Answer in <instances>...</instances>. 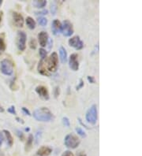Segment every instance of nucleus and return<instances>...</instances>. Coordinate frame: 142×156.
Masks as SVG:
<instances>
[{
	"instance_id": "f257e3e1",
	"label": "nucleus",
	"mask_w": 142,
	"mask_h": 156,
	"mask_svg": "<svg viewBox=\"0 0 142 156\" xmlns=\"http://www.w3.org/2000/svg\"><path fill=\"white\" fill-rule=\"evenodd\" d=\"M33 117L38 121L48 122L54 119V115L48 107H40L34 111Z\"/></svg>"
},
{
	"instance_id": "f03ea898",
	"label": "nucleus",
	"mask_w": 142,
	"mask_h": 156,
	"mask_svg": "<svg viewBox=\"0 0 142 156\" xmlns=\"http://www.w3.org/2000/svg\"><path fill=\"white\" fill-rule=\"evenodd\" d=\"M14 65L12 61L8 58H4L0 63V70L2 73L6 76H11L14 73Z\"/></svg>"
},
{
	"instance_id": "7ed1b4c3",
	"label": "nucleus",
	"mask_w": 142,
	"mask_h": 156,
	"mask_svg": "<svg viewBox=\"0 0 142 156\" xmlns=\"http://www.w3.org/2000/svg\"><path fill=\"white\" fill-rule=\"evenodd\" d=\"M81 143L80 139L74 134L70 133L68 135L66 136L65 140H64V144L67 146L68 148H71V149H75L78 147L79 144Z\"/></svg>"
},
{
	"instance_id": "20e7f679",
	"label": "nucleus",
	"mask_w": 142,
	"mask_h": 156,
	"mask_svg": "<svg viewBox=\"0 0 142 156\" xmlns=\"http://www.w3.org/2000/svg\"><path fill=\"white\" fill-rule=\"evenodd\" d=\"M85 117H86V121L88 123L92 124V125H95L96 123L97 119H98V112H97V106L96 104H93L90 108L88 109L86 113Z\"/></svg>"
},
{
	"instance_id": "39448f33",
	"label": "nucleus",
	"mask_w": 142,
	"mask_h": 156,
	"mask_svg": "<svg viewBox=\"0 0 142 156\" xmlns=\"http://www.w3.org/2000/svg\"><path fill=\"white\" fill-rule=\"evenodd\" d=\"M58 65V57L56 52H53L48 59V71L55 72L57 70Z\"/></svg>"
},
{
	"instance_id": "423d86ee",
	"label": "nucleus",
	"mask_w": 142,
	"mask_h": 156,
	"mask_svg": "<svg viewBox=\"0 0 142 156\" xmlns=\"http://www.w3.org/2000/svg\"><path fill=\"white\" fill-rule=\"evenodd\" d=\"M26 39H27L26 33L23 31H18L16 43H17V47L19 51H24V49L26 47Z\"/></svg>"
},
{
	"instance_id": "0eeeda50",
	"label": "nucleus",
	"mask_w": 142,
	"mask_h": 156,
	"mask_svg": "<svg viewBox=\"0 0 142 156\" xmlns=\"http://www.w3.org/2000/svg\"><path fill=\"white\" fill-rule=\"evenodd\" d=\"M61 33H63L64 36H71L73 33V28L72 23L68 20H65L62 24V28H61Z\"/></svg>"
},
{
	"instance_id": "6e6552de",
	"label": "nucleus",
	"mask_w": 142,
	"mask_h": 156,
	"mask_svg": "<svg viewBox=\"0 0 142 156\" xmlns=\"http://www.w3.org/2000/svg\"><path fill=\"white\" fill-rule=\"evenodd\" d=\"M69 45L72 47H74L76 50H81L84 47V43L81 40L80 36H75L69 39Z\"/></svg>"
},
{
	"instance_id": "1a4fd4ad",
	"label": "nucleus",
	"mask_w": 142,
	"mask_h": 156,
	"mask_svg": "<svg viewBox=\"0 0 142 156\" xmlns=\"http://www.w3.org/2000/svg\"><path fill=\"white\" fill-rule=\"evenodd\" d=\"M69 66L70 68L73 71H77L79 69L78 54L73 53L70 56L69 58Z\"/></svg>"
},
{
	"instance_id": "9d476101",
	"label": "nucleus",
	"mask_w": 142,
	"mask_h": 156,
	"mask_svg": "<svg viewBox=\"0 0 142 156\" xmlns=\"http://www.w3.org/2000/svg\"><path fill=\"white\" fill-rule=\"evenodd\" d=\"M12 20L14 24H15L17 27H23L24 25V18L23 16L21 15V14L18 12H13L12 13Z\"/></svg>"
},
{
	"instance_id": "9b49d317",
	"label": "nucleus",
	"mask_w": 142,
	"mask_h": 156,
	"mask_svg": "<svg viewBox=\"0 0 142 156\" xmlns=\"http://www.w3.org/2000/svg\"><path fill=\"white\" fill-rule=\"evenodd\" d=\"M36 93L38 94L41 98H43V99H46V100H48L49 99V92L48 88L43 85H39V86H37L36 87Z\"/></svg>"
},
{
	"instance_id": "f8f14e48",
	"label": "nucleus",
	"mask_w": 142,
	"mask_h": 156,
	"mask_svg": "<svg viewBox=\"0 0 142 156\" xmlns=\"http://www.w3.org/2000/svg\"><path fill=\"white\" fill-rule=\"evenodd\" d=\"M38 41H39V45L41 46L42 47H44L48 44V34L47 32H40V33L38 34Z\"/></svg>"
},
{
	"instance_id": "ddd939ff",
	"label": "nucleus",
	"mask_w": 142,
	"mask_h": 156,
	"mask_svg": "<svg viewBox=\"0 0 142 156\" xmlns=\"http://www.w3.org/2000/svg\"><path fill=\"white\" fill-rule=\"evenodd\" d=\"M61 28H62V23L58 19H55L52 21V30L54 35H57L58 33H61Z\"/></svg>"
},
{
	"instance_id": "4468645a",
	"label": "nucleus",
	"mask_w": 142,
	"mask_h": 156,
	"mask_svg": "<svg viewBox=\"0 0 142 156\" xmlns=\"http://www.w3.org/2000/svg\"><path fill=\"white\" fill-rule=\"evenodd\" d=\"M52 152V149L51 147L47 146H42L37 151V155L39 156H48Z\"/></svg>"
},
{
	"instance_id": "2eb2a0df",
	"label": "nucleus",
	"mask_w": 142,
	"mask_h": 156,
	"mask_svg": "<svg viewBox=\"0 0 142 156\" xmlns=\"http://www.w3.org/2000/svg\"><path fill=\"white\" fill-rule=\"evenodd\" d=\"M38 72L42 74V75L48 76L49 73L48 71V69H46V66L44 65V62H43V60H40L39 62V65H38Z\"/></svg>"
},
{
	"instance_id": "dca6fc26",
	"label": "nucleus",
	"mask_w": 142,
	"mask_h": 156,
	"mask_svg": "<svg viewBox=\"0 0 142 156\" xmlns=\"http://www.w3.org/2000/svg\"><path fill=\"white\" fill-rule=\"evenodd\" d=\"M59 56H60V59L61 62L63 63L67 62V50H66V48L64 47H60L59 48Z\"/></svg>"
},
{
	"instance_id": "f3484780",
	"label": "nucleus",
	"mask_w": 142,
	"mask_h": 156,
	"mask_svg": "<svg viewBox=\"0 0 142 156\" xmlns=\"http://www.w3.org/2000/svg\"><path fill=\"white\" fill-rule=\"evenodd\" d=\"M3 132L4 133V135L6 136V142H7V144H8V146L10 147H11L14 144V138H13L12 135H11V133L10 131L8 130H6V129H4L3 131Z\"/></svg>"
},
{
	"instance_id": "a211bd4d",
	"label": "nucleus",
	"mask_w": 142,
	"mask_h": 156,
	"mask_svg": "<svg viewBox=\"0 0 142 156\" xmlns=\"http://www.w3.org/2000/svg\"><path fill=\"white\" fill-rule=\"evenodd\" d=\"M25 23L27 24V26L30 29H34L36 28V21H34V19L31 17H27L25 19Z\"/></svg>"
},
{
	"instance_id": "6ab92c4d",
	"label": "nucleus",
	"mask_w": 142,
	"mask_h": 156,
	"mask_svg": "<svg viewBox=\"0 0 142 156\" xmlns=\"http://www.w3.org/2000/svg\"><path fill=\"white\" fill-rule=\"evenodd\" d=\"M33 136L32 135V134H29V137H28L26 144H25V148H24L25 151H29L30 150L31 147L33 146Z\"/></svg>"
},
{
	"instance_id": "aec40b11",
	"label": "nucleus",
	"mask_w": 142,
	"mask_h": 156,
	"mask_svg": "<svg viewBox=\"0 0 142 156\" xmlns=\"http://www.w3.org/2000/svg\"><path fill=\"white\" fill-rule=\"evenodd\" d=\"M33 5L36 8H43L47 5V1H45V0H35L33 2Z\"/></svg>"
},
{
	"instance_id": "412c9836",
	"label": "nucleus",
	"mask_w": 142,
	"mask_h": 156,
	"mask_svg": "<svg viewBox=\"0 0 142 156\" xmlns=\"http://www.w3.org/2000/svg\"><path fill=\"white\" fill-rule=\"evenodd\" d=\"M38 23L43 27H45L48 24V20L43 17H39V18H38Z\"/></svg>"
},
{
	"instance_id": "4be33fe9",
	"label": "nucleus",
	"mask_w": 142,
	"mask_h": 156,
	"mask_svg": "<svg viewBox=\"0 0 142 156\" xmlns=\"http://www.w3.org/2000/svg\"><path fill=\"white\" fill-rule=\"evenodd\" d=\"M39 54L41 58V60L44 61V59L47 58V51L43 48H40L39 50Z\"/></svg>"
},
{
	"instance_id": "5701e85b",
	"label": "nucleus",
	"mask_w": 142,
	"mask_h": 156,
	"mask_svg": "<svg viewBox=\"0 0 142 156\" xmlns=\"http://www.w3.org/2000/svg\"><path fill=\"white\" fill-rule=\"evenodd\" d=\"M76 132H77L78 135L82 136V137H85V136H86V133H85V132L82 129V128H80V127L76 128Z\"/></svg>"
},
{
	"instance_id": "b1692460",
	"label": "nucleus",
	"mask_w": 142,
	"mask_h": 156,
	"mask_svg": "<svg viewBox=\"0 0 142 156\" xmlns=\"http://www.w3.org/2000/svg\"><path fill=\"white\" fill-rule=\"evenodd\" d=\"M6 50V43L4 42V39L0 37V51H4Z\"/></svg>"
},
{
	"instance_id": "393cba45",
	"label": "nucleus",
	"mask_w": 142,
	"mask_h": 156,
	"mask_svg": "<svg viewBox=\"0 0 142 156\" xmlns=\"http://www.w3.org/2000/svg\"><path fill=\"white\" fill-rule=\"evenodd\" d=\"M36 46H37V43H36V41L35 39H32L30 40V43H29V47H30L31 49L33 50H35L36 48Z\"/></svg>"
},
{
	"instance_id": "a878e982",
	"label": "nucleus",
	"mask_w": 142,
	"mask_h": 156,
	"mask_svg": "<svg viewBox=\"0 0 142 156\" xmlns=\"http://www.w3.org/2000/svg\"><path fill=\"white\" fill-rule=\"evenodd\" d=\"M63 123L66 127H70V120H69V118L67 117H63Z\"/></svg>"
},
{
	"instance_id": "bb28decb",
	"label": "nucleus",
	"mask_w": 142,
	"mask_h": 156,
	"mask_svg": "<svg viewBox=\"0 0 142 156\" xmlns=\"http://www.w3.org/2000/svg\"><path fill=\"white\" fill-rule=\"evenodd\" d=\"M16 132H17V136H18V138L20 139L21 140H24V133L21 132V130H17Z\"/></svg>"
},
{
	"instance_id": "cd10ccee",
	"label": "nucleus",
	"mask_w": 142,
	"mask_h": 156,
	"mask_svg": "<svg viewBox=\"0 0 142 156\" xmlns=\"http://www.w3.org/2000/svg\"><path fill=\"white\" fill-rule=\"evenodd\" d=\"M56 10H57L56 5H55L54 3H53V4H52V6H51V11H52V15H55V14H56Z\"/></svg>"
},
{
	"instance_id": "c85d7f7f",
	"label": "nucleus",
	"mask_w": 142,
	"mask_h": 156,
	"mask_svg": "<svg viewBox=\"0 0 142 156\" xmlns=\"http://www.w3.org/2000/svg\"><path fill=\"white\" fill-rule=\"evenodd\" d=\"M7 111L10 113L11 114H14V115H15L16 114V111H15V106H11L10 108L7 109Z\"/></svg>"
},
{
	"instance_id": "c756f323",
	"label": "nucleus",
	"mask_w": 142,
	"mask_h": 156,
	"mask_svg": "<svg viewBox=\"0 0 142 156\" xmlns=\"http://www.w3.org/2000/svg\"><path fill=\"white\" fill-rule=\"evenodd\" d=\"M48 13V11L47 10V9H43L42 11H39V12H36L35 13V14L36 15H45Z\"/></svg>"
},
{
	"instance_id": "7c9ffc66",
	"label": "nucleus",
	"mask_w": 142,
	"mask_h": 156,
	"mask_svg": "<svg viewBox=\"0 0 142 156\" xmlns=\"http://www.w3.org/2000/svg\"><path fill=\"white\" fill-rule=\"evenodd\" d=\"M62 156H74V155L73 154V152L70 151H64Z\"/></svg>"
},
{
	"instance_id": "2f4dec72",
	"label": "nucleus",
	"mask_w": 142,
	"mask_h": 156,
	"mask_svg": "<svg viewBox=\"0 0 142 156\" xmlns=\"http://www.w3.org/2000/svg\"><path fill=\"white\" fill-rule=\"evenodd\" d=\"M59 94H60V89H59V87H55V88H54V96H55V98H57L58 96H59Z\"/></svg>"
},
{
	"instance_id": "473e14b6",
	"label": "nucleus",
	"mask_w": 142,
	"mask_h": 156,
	"mask_svg": "<svg viewBox=\"0 0 142 156\" xmlns=\"http://www.w3.org/2000/svg\"><path fill=\"white\" fill-rule=\"evenodd\" d=\"M87 79H88V81L89 83L91 84H95L96 83V81H95V78L93 77H91V76H88L87 77Z\"/></svg>"
},
{
	"instance_id": "72a5a7b5",
	"label": "nucleus",
	"mask_w": 142,
	"mask_h": 156,
	"mask_svg": "<svg viewBox=\"0 0 142 156\" xmlns=\"http://www.w3.org/2000/svg\"><path fill=\"white\" fill-rule=\"evenodd\" d=\"M40 137H41V132H36V144H38V142L39 140H40Z\"/></svg>"
},
{
	"instance_id": "f704fd0d",
	"label": "nucleus",
	"mask_w": 142,
	"mask_h": 156,
	"mask_svg": "<svg viewBox=\"0 0 142 156\" xmlns=\"http://www.w3.org/2000/svg\"><path fill=\"white\" fill-rule=\"evenodd\" d=\"M83 86H84V81H83L82 79H81V80H80V84H79L78 86L77 87V90H80Z\"/></svg>"
},
{
	"instance_id": "c9c22d12",
	"label": "nucleus",
	"mask_w": 142,
	"mask_h": 156,
	"mask_svg": "<svg viewBox=\"0 0 142 156\" xmlns=\"http://www.w3.org/2000/svg\"><path fill=\"white\" fill-rule=\"evenodd\" d=\"M22 111L24 112V114H26V115H28V116H30L31 115L29 111L27 108H25V107H22Z\"/></svg>"
},
{
	"instance_id": "e433bc0d",
	"label": "nucleus",
	"mask_w": 142,
	"mask_h": 156,
	"mask_svg": "<svg viewBox=\"0 0 142 156\" xmlns=\"http://www.w3.org/2000/svg\"><path fill=\"white\" fill-rule=\"evenodd\" d=\"M77 156H86V155L83 151H79L77 153Z\"/></svg>"
},
{
	"instance_id": "4c0bfd02",
	"label": "nucleus",
	"mask_w": 142,
	"mask_h": 156,
	"mask_svg": "<svg viewBox=\"0 0 142 156\" xmlns=\"http://www.w3.org/2000/svg\"><path fill=\"white\" fill-rule=\"evenodd\" d=\"M3 142V134L0 132V146L2 145Z\"/></svg>"
},
{
	"instance_id": "58836bf2",
	"label": "nucleus",
	"mask_w": 142,
	"mask_h": 156,
	"mask_svg": "<svg viewBox=\"0 0 142 156\" xmlns=\"http://www.w3.org/2000/svg\"><path fill=\"white\" fill-rule=\"evenodd\" d=\"M16 120L18 121V122H20V123L24 124V121H23V120H22L21 118H20V117H16Z\"/></svg>"
},
{
	"instance_id": "ea45409f",
	"label": "nucleus",
	"mask_w": 142,
	"mask_h": 156,
	"mask_svg": "<svg viewBox=\"0 0 142 156\" xmlns=\"http://www.w3.org/2000/svg\"><path fill=\"white\" fill-rule=\"evenodd\" d=\"M0 112H4V109L3 108V106L0 105Z\"/></svg>"
},
{
	"instance_id": "a19ab883",
	"label": "nucleus",
	"mask_w": 142,
	"mask_h": 156,
	"mask_svg": "<svg viewBox=\"0 0 142 156\" xmlns=\"http://www.w3.org/2000/svg\"><path fill=\"white\" fill-rule=\"evenodd\" d=\"M25 131H29V128H26V129H25Z\"/></svg>"
},
{
	"instance_id": "79ce46f5",
	"label": "nucleus",
	"mask_w": 142,
	"mask_h": 156,
	"mask_svg": "<svg viewBox=\"0 0 142 156\" xmlns=\"http://www.w3.org/2000/svg\"><path fill=\"white\" fill-rule=\"evenodd\" d=\"M1 21H2V15L0 14V22H1Z\"/></svg>"
},
{
	"instance_id": "37998d69",
	"label": "nucleus",
	"mask_w": 142,
	"mask_h": 156,
	"mask_svg": "<svg viewBox=\"0 0 142 156\" xmlns=\"http://www.w3.org/2000/svg\"><path fill=\"white\" fill-rule=\"evenodd\" d=\"M2 3H3V1H2V0H0V4H1Z\"/></svg>"
},
{
	"instance_id": "c03bdc74",
	"label": "nucleus",
	"mask_w": 142,
	"mask_h": 156,
	"mask_svg": "<svg viewBox=\"0 0 142 156\" xmlns=\"http://www.w3.org/2000/svg\"><path fill=\"white\" fill-rule=\"evenodd\" d=\"M0 55H1V52H0Z\"/></svg>"
}]
</instances>
